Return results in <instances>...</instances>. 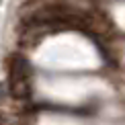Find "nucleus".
<instances>
[{"label": "nucleus", "instance_id": "1", "mask_svg": "<svg viewBox=\"0 0 125 125\" xmlns=\"http://www.w3.org/2000/svg\"><path fill=\"white\" fill-rule=\"evenodd\" d=\"M8 90L10 94L19 101L29 98L33 92V82H31V68L27 64V60L14 55L10 60V68H8Z\"/></svg>", "mask_w": 125, "mask_h": 125}]
</instances>
